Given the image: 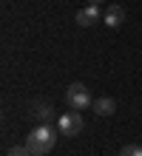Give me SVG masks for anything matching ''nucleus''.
Returning <instances> with one entry per match:
<instances>
[{
  "mask_svg": "<svg viewBox=\"0 0 142 156\" xmlns=\"http://www.w3.org/2000/svg\"><path fill=\"white\" fill-rule=\"evenodd\" d=\"M54 142H57V131L51 125H37L31 133H28V139H26V148L31 151V156H46L51 148H54Z\"/></svg>",
  "mask_w": 142,
  "mask_h": 156,
  "instance_id": "f257e3e1",
  "label": "nucleus"
},
{
  "mask_svg": "<svg viewBox=\"0 0 142 156\" xmlns=\"http://www.w3.org/2000/svg\"><path fill=\"white\" fill-rule=\"evenodd\" d=\"M65 102H68L71 111H85V108L94 105L91 99V91L82 85V82H71L68 88H65Z\"/></svg>",
  "mask_w": 142,
  "mask_h": 156,
  "instance_id": "f03ea898",
  "label": "nucleus"
},
{
  "mask_svg": "<svg viewBox=\"0 0 142 156\" xmlns=\"http://www.w3.org/2000/svg\"><path fill=\"white\" fill-rule=\"evenodd\" d=\"M82 128H85V122H82V116L77 111L60 114V119H57V131L63 136H77V133H82Z\"/></svg>",
  "mask_w": 142,
  "mask_h": 156,
  "instance_id": "7ed1b4c3",
  "label": "nucleus"
},
{
  "mask_svg": "<svg viewBox=\"0 0 142 156\" xmlns=\"http://www.w3.org/2000/svg\"><path fill=\"white\" fill-rule=\"evenodd\" d=\"M102 23H105L108 29H119V26L125 23V9L117 6V3H111L105 9V14H102Z\"/></svg>",
  "mask_w": 142,
  "mask_h": 156,
  "instance_id": "20e7f679",
  "label": "nucleus"
},
{
  "mask_svg": "<svg viewBox=\"0 0 142 156\" xmlns=\"http://www.w3.org/2000/svg\"><path fill=\"white\" fill-rule=\"evenodd\" d=\"M100 17H102L100 14V6H82L80 12H77V23L80 26H94Z\"/></svg>",
  "mask_w": 142,
  "mask_h": 156,
  "instance_id": "39448f33",
  "label": "nucleus"
},
{
  "mask_svg": "<svg viewBox=\"0 0 142 156\" xmlns=\"http://www.w3.org/2000/svg\"><path fill=\"white\" fill-rule=\"evenodd\" d=\"M91 108H94V114H97V116H111L114 111H117V102H114L111 97H97Z\"/></svg>",
  "mask_w": 142,
  "mask_h": 156,
  "instance_id": "423d86ee",
  "label": "nucleus"
},
{
  "mask_svg": "<svg viewBox=\"0 0 142 156\" xmlns=\"http://www.w3.org/2000/svg\"><path fill=\"white\" fill-rule=\"evenodd\" d=\"M31 116L37 119V125H49V122H51V116H54V108H51L49 102L34 105V114H31Z\"/></svg>",
  "mask_w": 142,
  "mask_h": 156,
  "instance_id": "0eeeda50",
  "label": "nucleus"
},
{
  "mask_svg": "<svg viewBox=\"0 0 142 156\" xmlns=\"http://www.w3.org/2000/svg\"><path fill=\"white\" fill-rule=\"evenodd\" d=\"M119 156H142V145H134V142H128V145H122V151Z\"/></svg>",
  "mask_w": 142,
  "mask_h": 156,
  "instance_id": "6e6552de",
  "label": "nucleus"
},
{
  "mask_svg": "<svg viewBox=\"0 0 142 156\" xmlns=\"http://www.w3.org/2000/svg\"><path fill=\"white\" fill-rule=\"evenodd\" d=\"M6 156H31V151H28L26 145H23V148H12V151H9Z\"/></svg>",
  "mask_w": 142,
  "mask_h": 156,
  "instance_id": "1a4fd4ad",
  "label": "nucleus"
},
{
  "mask_svg": "<svg viewBox=\"0 0 142 156\" xmlns=\"http://www.w3.org/2000/svg\"><path fill=\"white\" fill-rule=\"evenodd\" d=\"M102 3V0H88V6H100Z\"/></svg>",
  "mask_w": 142,
  "mask_h": 156,
  "instance_id": "9d476101",
  "label": "nucleus"
}]
</instances>
